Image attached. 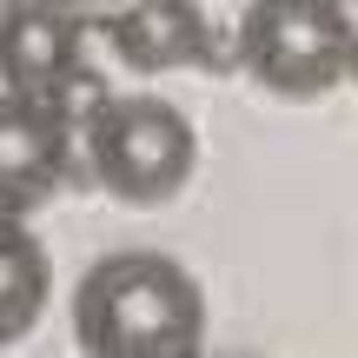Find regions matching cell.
I'll return each instance as SVG.
<instances>
[{
  "label": "cell",
  "mask_w": 358,
  "mask_h": 358,
  "mask_svg": "<svg viewBox=\"0 0 358 358\" xmlns=\"http://www.w3.org/2000/svg\"><path fill=\"white\" fill-rule=\"evenodd\" d=\"M73 338L93 358H192L206 345V292L179 259L120 245L80 272Z\"/></svg>",
  "instance_id": "cell-1"
},
{
  "label": "cell",
  "mask_w": 358,
  "mask_h": 358,
  "mask_svg": "<svg viewBox=\"0 0 358 358\" xmlns=\"http://www.w3.org/2000/svg\"><path fill=\"white\" fill-rule=\"evenodd\" d=\"M73 159L106 199L166 206L192 186L199 133L159 93H100L73 127Z\"/></svg>",
  "instance_id": "cell-2"
},
{
  "label": "cell",
  "mask_w": 358,
  "mask_h": 358,
  "mask_svg": "<svg viewBox=\"0 0 358 358\" xmlns=\"http://www.w3.org/2000/svg\"><path fill=\"white\" fill-rule=\"evenodd\" d=\"M352 0H252L232 34V60L272 100H332L352 80Z\"/></svg>",
  "instance_id": "cell-3"
},
{
  "label": "cell",
  "mask_w": 358,
  "mask_h": 358,
  "mask_svg": "<svg viewBox=\"0 0 358 358\" xmlns=\"http://www.w3.org/2000/svg\"><path fill=\"white\" fill-rule=\"evenodd\" d=\"M0 87L47 100L66 127H80L100 93H113L87 60V20L60 0H13L0 7Z\"/></svg>",
  "instance_id": "cell-4"
},
{
  "label": "cell",
  "mask_w": 358,
  "mask_h": 358,
  "mask_svg": "<svg viewBox=\"0 0 358 358\" xmlns=\"http://www.w3.org/2000/svg\"><path fill=\"white\" fill-rule=\"evenodd\" d=\"M73 179V127L47 100L0 87V213L34 219Z\"/></svg>",
  "instance_id": "cell-5"
},
{
  "label": "cell",
  "mask_w": 358,
  "mask_h": 358,
  "mask_svg": "<svg viewBox=\"0 0 358 358\" xmlns=\"http://www.w3.org/2000/svg\"><path fill=\"white\" fill-rule=\"evenodd\" d=\"M100 40L133 73L219 66V34L199 13V0H120V7L100 13Z\"/></svg>",
  "instance_id": "cell-6"
},
{
  "label": "cell",
  "mask_w": 358,
  "mask_h": 358,
  "mask_svg": "<svg viewBox=\"0 0 358 358\" xmlns=\"http://www.w3.org/2000/svg\"><path fill=\"white\" fill-rule=\"evenodd\" d=\"M53 292V266H47V245L34 239L20 213H0V352L20 345L27 332L40 325Z\"/></svg>",
  "instance_id": "cell-7"
},
{
  "label": "cell",
  "mask_w": 358,
  "mask_h": 358,
  "mask_svg": "<svg viewBox=\"0 0 358 358\" xmlns=\"http://www.w3.org/2000/svg\"><path fill=\"white\" fill-rule=\"evenodd\" d=\"M0 7H13V0H0Z\"/></svg>",
  "instance_id": "cell-8"
}]
</instances>
